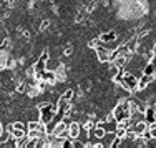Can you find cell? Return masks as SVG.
<instances>
[{
    "label": "cell",
    "mask_w": 156,
    "mask_h": 148,
    "mask_svg": "<svg viewBox=\"0 0 156 148\" xmlns=\"http://www.w3.org/2000/svg\"><path fill=\"white\" fill-rule=\"evenodd\" d=\"M38 112H40V121L43 125H48V123H51V120L57 115L58 105H55L51 102H43L38 105Z\"/></svg>",
    "instance_id": "1"
},
{
    "label": "cell",
    "mask_w": 156,
    "mask_h": 148,
    "mask_svg": "<svg viewBox=\"0 0 156 148\" xmlns=\"http://www.w3.org/2000/svg\"><path fill=\"white\" fill-rule=\"evenodd\" d=\"M113 117H115V120H116V121L128 120V118L131 117V110H129V103H128V100H126V102L118 103V105L115 106V110H113Z\"/></svg>",
    "instance_id": "2"
},
{
    "label": "cell",
    "mask_w": 156,
    "mask_h": 148,
    "mask_svg": "<svg viewBox=\"0 0 156 148\" xmlns=\"http://www.w3.org/2000/svg\"><path fill=\"white\" fill-rule=\"evenodd\" d=\"M120 85L126 92H136L138 90V78L133 73H123L120 78Z\"/></svg>",
    "instance_id": "3"
},
{
    "label": "cell",
    "mask_w": 156,
    "mask_h": 148,
    "mask_svg": "<svg viewBox=\"0 0 156 148\" xmlns=\"http://www.w3.org/2000/svg\"><path fill=\"white\" fill-rule=\"evenodd\" d=\"M100 38V43L101 45H108V43H115L116 42V32L115 30H110V32H105L98 37Z\"/></svg>",
    "instance_id": "4"
},
{
    "label": "cell",
    "mask_w": 156,
    "mask_h": 148,
    "mask_svg": "<svg viewBox=\"0 0 156 148\" xmlns=\"http://www.w3.org/2000/svg\"><path fill=\"white\" fill-rule=\"evenodd\" d=\"M110 49L108 47H105V45H101L100 43L98 47H96V57H98V60L100 62H110Z\"/></svg>",
    "instance_id": "5"
},
{
    "label": "cell",
    "mask_w": 156,
    "mask_h": 148,
    "mask_svg": "<svg viewBox=\"0 0 156 148\" xmlns=\"http://www.w3.org/2000/svg\"><path fill=\"white\" fill-rule=\"evenodd\" d=\"M143 73H144V75L156 77V55H151L150 62H148V63H146V67L143 68Z\"/></svg>",
    "instance_id": "6"
},
{
    "label": "cell",
    "mask_w": 156,
    "mask_h": 148,
    "mask_svg": "<svg viewBox=\"0 0 156 148\" xmlns=\"http://www.w3.org/2000/svg\"><path fill=\"white\" fill-rule=\"evenodd\" d=\"M81 135V127L78 125V121H72V123H68V136L70 138H80Z\"/></svg>",
    "instance_id": "7"
},
{
    "label": "cell",
    "mask_w": 156,
    "mask_h": 148,
    "mask_svg": "<svg viewBox=\"0 0 156 148\" xmlns=\"http://www.w3.org/2000/svg\"><path fill=\"white\" fill-rule=\"evenodd\" d=\"M42 80H43V82H47L48 85H53L55 82H57V75H55L53 70H45L43 75H42Z\"/></svg>",
    "instance_id": "8"
},
{
    "label": "cell",
    "mask_w": 156,
    "mask_h": 148,
    "mask_svg": "<svg viewBox=\"0 0 156 148\" xmlns=\"http://www.w3.org/2000/svg\"><path fill=\"white\" fill-rule=\"evenodd\" d=\"M153 80V77L151 75H141L140 78H138V90H143V88H146L148 85H150V82Z\"/></svg>",
    "instance_id": "9"
},
{
    "label": "cell",
    "mask_w": 156,
    "mask_h": 148,
    "mask_svg": "<svg viewBox=\"0 0 156 148\" xmlns=\"http://www.w3.org/2000/svg\"><path fill=\"white\" fill-rule=\"evenodd\" d=\"M144 130H148V123H146V120H141V121H138V123H136L135 127H133V132H135L138 136H140Z\"/></svg>",
    "instance_id": "10"
},
{
    "label": "cell",
    "mask_w": 156,
    "mask_h": 148,
    "mask_svg": "<svg viewBox=\"0 0 156 148\" xmlns=\"http://www.w3.org/2000/svg\"><path fill=\"white\" fill-rule=\"evenodd\" d=\"M144 115H146V123H148V125L156 123V120H154V108H146Z\"/></svg>",
    "instance_id": "11"
},
{
    "label": "cell",
    "mask_w": 156,
    "mask_h": 148,
    "mask_svg": "<svg viewBox=\"0 0 156 148\" xmlns=\"http://www.w3.org/2000/svg\"><path fill=\"white\" fill-rule=\"evenodd\" d=\"M28 142H30V136L25 133L23 136H20V138H17V146L18 148H22V146H27L28 145Z\"/></svg>",
    "instance_id": "12"
},
{
    "label": "cell",
    "mask_w": 156,
    "mask_h": 148,
    "mask_svg": "<svg viewBox=\"0 0 156 148\" xmlns=\"http://www.w3.org/2000/svg\"><path fill=\"white\" fill-rule=\"evenodd\" d=\"M136 47H138V40H136V38L129 40V42L126 43V49H128V52H129V53H133V52L136 50Z\"/></svg>",
    "instance_id": "13"
},
{
    "label": "cell",
    "mask_w": 156,
    "mask_h": 148,
    "mask_svg": "<svg viewBox=\"0 0 156 148\" xmlns=\"http://www.w3.org/2000/svg\"><path fill=\"white\" fill-rule=\"evenodd\" d=\"M75 97V92L73 90H66V92H63V95H62V100H65V102H72V98Z\"/></svg>",
    "instance_id": "14"
},
{
    "label": "cell",
    "mask_w": 156,
    "mask_h": 148,
    "mask_svg": "<svg viewBox=\"0 0 156 148\" xmlns=\"http://www.w3.org/2000/svg\"><path fill=\"white\" fill-rule=\"evenodd\" d=\"M148 132H150V135H151V140H156V123L148 125Z\"/></svg>",
    "instance_id": "15"
},
{
    "label": "cell",
    "mask_w": 156,
    "mask_h": 148,
    "mask_svg": "<svg viewBox=\"0 0 156 148\" xmlns=\"http://www.w3.org/2000/svg\"><path fill=\"white\" fill-rule=\"evenodd\" d=\"M27 135L30 136V138H40V136H42V133H40V130H28Z\"/></svg>",
    "instance_id": "16"
},
{
    "label": "cell",
    "mask_w": 156,
    "mask_h": 148,
    "mask_svg": "<svg viewBox=\"0 0 156 148\" xmlns=\"http://www.w3.org/2000/svg\"><path fill=\"white\" fill-rule=\"evenodd\" d=\"M98 45H100V38H95V40H90V42H88V47H90V49H96Z\"/></svg>",
    "instance_id": "17"
},
{
    "label": "cell",
    "mask_w": 156,
    "mask_h": 148,
    "mask_svg": "<svg viewBox=\"0 0 156 148\" xmlns=\"http://www.w3.org/2000/svg\"><path fill=\"white\" fill-rule=\"evenodd\" d=\"M48 27H50V22H48V20H43L42 25H40V30L45 32V30H48Z\"/></svg>",
    "instance_id": "18"
},
{
    "label": "cell",
    "mask_w": 156,
    "mask_h": 148,
    "mask_svg": "<svg viewBox=\"0 0 156 148\" xmlns=\"http://www.w3.org/2000/svg\"><path fill=\"white\" fill-rule=\"evenodd\" d=\"M3 132H5V127H3V123H2V121H0V136L3 135Z\"/></svg>",
    "instance_id": "19"
},
{
    "label": "cell",
    "mask_w": 156,
    "mask_h": 148,
    "mask_svg": "<svg viewBox=\"0 0 156 148\" xmlns=\"http://www.w3.org/2000/svg\"><path fill=\"white\" fill-rule=\"evenodd\" d=\"M65 55H66V57H68V55H72V49H66L65 50Z\"/></svg>",
    "instance_id": "20"
},
{
    "label": "cell",
    "mask_w": 156,
    "mask_h": 148,
    "mask_svg": "<svg viewBox=\"0 0 156 148\" xmlns=\"http://www.w3.org/2000/svg\"><path fill=\"white\" fill-rule=\"evenodd\" d=\"M151 53H153V55H156V43L153 45V52H151Z\"/></svg>",
    "instance_id": "21"
}]
</instances>
